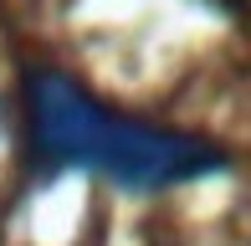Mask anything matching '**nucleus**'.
<instances>
[{
	"instance_id": "f257e3e1",
	"label": "nucleus",
	"mask_w": 251,
	"mask_h": 246,
	"mask_svg": "<svg viewBox=\"0 0 251 246\" xmlns=\"http://www.w3.org/2000/svg\"><path fill=\"white\" fill-rule=\"evenodd\" d=\"M31 139H36V154L47 164L98 170L123 185H169V180H185V174H200L215 164L190 139L102 113L67 77H36L31 82Z\"/></svg>"
}]
</instances>
